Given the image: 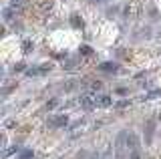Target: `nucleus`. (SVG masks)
Here are the masks:
<instances>
[{
    "mask_svg": "<svg viewBox=\"0 0 161 159\" xmlns=\"http://www.w3.org/2000/svg\"><path fill=\"white\" fill-rule=\"evenodd\" d=\"M113 147H115V157L117 159H123L125 153H129L127 151V131L119 133V137H117V141H115Z\"/></svg>",
    "mask_w": 161,
    "mask_h": 159,
    "instance_id": "nucleus-1",
    "label": "nucleus"
},
{
    "mask_svg": "<svg viewBox=\"0 0 161 159\" xmlns=\"http://www.w3.org/2000/svg\"><path fill=\"white\" fill-rule=\"evenodd\" d=\"M47 125L50 129H60V127H67L69 125V115H64V113H60V115H53L48 117Z\"/></svg>",
    "mask_w": 161,
    "mask_h": 159,
    "instance_id": "nucleus-2",
    "label": "nucleus"
},
{
    "mask_svg": "<svg viewBox=\"0 0 161 159\" xmlns=\"http://www.w3.org/2000/svg\"><path fill=\"white\" fill-rule=\"evenodd\" d=\"M127 157L131 155V153H139V137L135 135L133 131H129L127 133Z\"/></svg>",
    "mask_w": 161,
    "mask_h": 159,
    "instance_id": "nucleus-3",
    "label": "nucleus"
},
{
    "mask_svg": "<svg viewBox=\"0 0 161 159\" xmlns=\"http://www.w3.org/2000/svg\"><path fill=\"white\" fill-rule=\"evenodd\" d=\"M95 93H85V95H80V99H79V103H80V107L83 109H95Z\"/></svg>",
    "mask_w": 161,
    "mask_h": 159,
    "instance_id": "nucleus-4",
    "label": "nucleus"
},
{
    "mask_svg": "<svg viewBox=\"0 0 161 159\" xmlns=\"http://www.w3.org/2000/svg\"><path fill=\"white\" fill-rule=\"evenodd\" d=\"M50 69H53V64H40V67H36V69H30V71H26V74H28V77H40V74L48 73Z\"/></svg>",
    "mask_w": 161,
    "mask_h": 159,
    "instance_id": "nucleus-5",
    "label": "nucleus"
},
{
    "mask_svg": "<svg viewBox=\"0 0 161 159\" xmlns=\"http://www.w3.org/2000/svg\"><path fill=\"white\" fill-rule=\"evenodd\" d=\"M113 105V99L109 95H97L95 97V107H111Z\"/></svg>",
    "mask_w": 161,
    "mask_h": 159,
    "instance_id": "nucleus-6",
    "label": "nucleus"
},
{
    "mask_svg": "<svg viewBox=\"0 0 161 159\" xmlns=\"http://www.w3.org/2000/svg\"><path fill=\"white\" fill-rule=\"evenodd\" d=\"M145 131H147V135H145V145H151V141H153V131H155V123L149 121Z\"/></svg>",
    "mask_w": 161,
    "mask_h": 159,
    "instance_id": "nucleus-7",
    "label": "nucleus"
},
{
    "mask_svg": "<svg viewBox=\"0 0 161 159\" xmlns=\"http://www.w3.org/2000/svg\"><path fill=\"white\" fill-rule=\"evenodd\" d=\"M99 71H105V73H117V71H119V64H115V63H103V64H99Z\"/></svg>",
    "mask_w": 161,
    "mask_h": 159,
    "instance_id": "nucleus-8",
    "label": "nucleus"
},
{
    "mask_svg": "<svg viewBox=\"0 0 161 159\" xmlns=\"http://www.w3.org/2000/svg\"><path fill=\"white\" fill-rule=\"evenodd\" d=\"M34 157V153L30 151V149H22V151L16 155V159H32Z\"/></svg>",
    "mask_w": 161,
    "mask_h": 159,
    "instance_id": "nucleus-9",
    "label": "nucleus"
},
{
    "mask_svg": "<svg viewBox=\"0 0 161 159\" xmlns=\"http://www.w3.org/2000/svg\"><path fill=\"white\" fill-rule=\"evenodd\" d=\"M159 95H161V89H155V91H149L147 95L143 97V101H151V99H157Z\"/></svg>",
    "mask_w": 161,
    "mask_h": 159,
    "instance_id": "nucleus-10",
    "label": "nucleus"
},
{
    "mask_svg": "<svg viewBox=\"0 0 161 159\" xmlns=\"http://www.w3.org/2000/svg\"><path fill=\"white\" fill-rule=\"evenodd\" d=\"M79 51H80V54H91V47L89 44H80Z\"/></svg>",
    "mask_w": 161,
    "mask_h": 159,
    "instance_id": "nucleus-11",
    "label": "nucleus"
},
{
    "mask_svg": "<svg viewBox=\"0 0 161 159\" xmlns=\"http://www.w3.org/2000/svg\"><path fill=\"white\" fill-rule=\"evenodd\" d=\"M57 105H58V101H57V99H53V101L47 103V109H48V111H53V109H57Z\"/></svg>",
    "mask_w": 161,
    "mask_h": 159,
    "instance_id": "nucleus-12",
    "label": "nucleus"
},
{
    "mask_svg": "<svg viewBox=\"0 0 161 159\" xmlns=\"http://www.w3.org/2000/svg\"><path fill=\"white\" fill-rule=\"evenodd\" d=\"M4 20H12V8H6V10H4Z\"/></svg>",
    "mask_w": 161,
    "mask_h": 159,
    "instance_id": "nucleus-13",
    "label": "nucleus"
},
{
    "mask_svg": "<svg viewBox=\"0 0 161 159\" xmlns=\"http://www.w3.org/2000/svg\"><path fill=\"white\" fill-rule=\"evenodd\" d=\"M18 6H22V0H12L10 2V8H18Z\"/></svg>",
    "mask_w": 161,
    "mask_h": 159,
    "instance_id": "nucleus-14",
    "label": "nucleus"
},
{
    "mask_svg": "<svg viewBox=\"0 0 161 159\" xmlns=\"http://www.w3.org/2000/svg\"><path fill=\"white\" fill-rule=\"evenodd\" d=\"M73 24H75V26H83V20H79V16H77V14L73 16Z\"/></svg>",
    "mask_w": 161,
    "mask_h": 159,
    "instance_id": "nucleus-15",
    "label": "nucleus"
},
{
    "mask_svg": "<svg viewBox=\"0 0 161 159\" xmlns=\"http://www.w3.org/2000/svg\"><path fill=\"white\" fill-rule=\"evenodd\" d=\"M22 47H24V52H30V47H32V42H30V41H24Z\"/></svg>",
    "mask_w": 161,
    "mask_h": 159,
    "instance_id": "nucleus-16",
    "label": "nucleus"
},
{
    "mask_svg": "<svg viewBox=\"0 0 161 159\" xmlns=\"http://www.w3.org/2000/svg\"><path fill=\"white\" fill-rule=\"evenodd\" d=\"M115 107H119V109H125V107H129V101H121V103H117Z\"/></svg>",
    "mask_w": 161,
    "mask_h": 159,
    "instance_id": "nucleus-17",
    "label": "nucleus"
},
{
    "mask_svg": "<svg viewBox=\"0 0 161 159\" xmlns=\"http://www.w3.org/2000/svg\"><path fill=\"white\" fill-rule=\"evenodd\" d=\"M14 71H24V63H20V64H16V67H14Z\"/></svg>",
    "mask_w": 161,
    "mask_h": 159,
    "instance_id": "nucleus-18",
    "label": "nucleus"
},
{
    "mask_svg": "<svg viewBox=\"0 0 161 159\" xmlns=\"http://www.w3.org/2000/svg\"><path fill=\"white\" fill-rule=\"evenodd\" d=\"M159 119H161V115H159Z\"/></svg>",
    "mask_w": 161,
    "mask_h": 159,
    "instance_id": "nucleus-19",
    "label": "nucleus"
}]
</instances>
